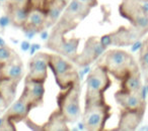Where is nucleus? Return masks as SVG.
Instances as JSON below:
<instances>
[{"label": "nucleus", "instance_id": "b1692460", "mask_svg": "<svg viewBox=\"0 0 148 131\" xmlns=\"http://www.w3.org/2000/svg\"><path fill=\"white\" fill-rule=\"evenodd\" d=\"M140 63L142 68H148V38L143 43L140 49Z\"/></svg>", "mask_w": 148, "mask_h": 131}, {"label": "nucleus", "instance_id": "aec40b11", "mask_svg": "<svg viewBox=\"0 0 148 131\" xmlns=\"http://www.w3.org/2000/svg\"><path fill=\"white\" fill-rule=\"evenodd\" d=\"M17 85H18V82L16 81L0 77V95L4 99L7 105L11 104L14 101Z\"/></svg>", "mask_w": 148, "mask_h": 131}, {"label": "nucleus", "instance_id": "20e7f679", "mask_svg": "<svg viewBox=\"0 0 148 131\" xmlns=\"http://www.w3.org/2000/svg\"><path fill=\"white\" fill-rule=\"evenodd\" d=\"M80 82L72 85L57 95L58 110L62 113L68 123H73L80 117Z\"/></svg>", "mask_w": 148, "mask_h": 131}, {"label": "nucleus", "instance_id": "f8f14e48", "mask_svg": "<svg viewBox=\"0 0 148 131\" xmlns=\"http://www.w3.org/2000/svg\"><path fill=\"white\" fill-rule=\"evenodd\" d=\"M115 99L122 109L145 111L146 102L141 92H123L119 90L115 93Z\"/></svg>", "mask_w": 148, "mask_h": 131}, {"label": "nucleus", "instance_id": "5701e85b", "mask_svg": "<svg viewBox=\"0 0 148 131\" xmlns=\"http://www.w3.org/2000/svg\"><path fill=\"white\" fill-rule=\"evenodd\" d=\"M16 57L17 53L12 49L8 47H0V63H7Z\"/></svg>", "mask_w": 148, "mask_h": 131}, {"label": "nucleus", "instance_id": "dca6fc26", "mask_svg": "<svg viewBox=\"0 0 148 131\" xmlns=\"http://www.w3.org/2000/svg\"><path fill=\"white\" fill-rule=\"evenodd\" d=\"M23 73H25L23 63L18 55L7 63H0V77L1 78L11 79L19 83L23 77Z\"/></svg>", "mask_w": 148, "mask_h": 131}, {"label": "nucleus", "instance_id": "7ed1b4c3", "mask_svg": "<svg viewBox=\"0 0 148 131\" xmlns=\"http://www.w3.org/2000/svg\"><path fill=\"white\" fill-rule=\"evenodd\" d=\"M69 32L67 28L62 27L58 24H54L52 32L47 41V47L55 53L66 57L69 61H74L78 55V45L80 38L71 37L67 38L66 34Z\"/></svg>", "mask_w": 148, "mask_h": 131}, {"label": "nucleus", "instance_id": "412c9836", "mask_svg": "<svg viewBox=\"0 0 148 131\" xmlns=\"http://www.w3.org/2000/svg\"><path fill=\"white\" fill-rule=\"evenodd\" d=\"M120 90L123 92H141L142 81L139 70H136L121 81Z\"/></svg>", "mask_w": 148, "mask_h": 131}, {"label": "nucleus", "instance_id": "ddd939ff", "mask_svg": "<svg viewBox=\"0 0 148 131\" xmlns=\"http://www.w3.org/2000/svg\"><path fill=\"white\" fill-rule=\"evenodd\" d=\"M32 109L33 108L29 103L23 96H21L15 102L10 105V107L4 113V116L13 123H18L25 121L29 117Z\"/></svg>", "mask_w": 148, "mask_h": 131}, {"label": "nucleus", "instance_id": "4be33fe9", "mask_svg": "<svg viewBox=\"0 0 148 131\" xmlns=\"http://www.w3.org/2000/svg\"><path fill=\"white\" fill-rule=\"evenodd\" d=\"M64 7L61 5L57 4V3L53 2V1H50V4L48 6L47 10V22H46V26L50 27V26H54L56 22L60 19L61 17V13L64 10Z\"/></svg>", "mask_w": 148, "mask_h": 131}, {"label": "nucleus", "instance_id": "f3484780", "mask_svg": "<svg viewBox=\"0 0 148 131\" xmlns=\"http://www.w3.org/2000/svg\"><path fill=\"white\" fill-rule=\"evenodd\" d=\"M145 111H133L122 109L120 120L116 130H134L142 121Z\"/></svg>", "mask_w": 148, "mask_h": 131}, {"label": "nucleus", "instance_id": "bb28decb", "mask_svg": "<svg viewBox=\"0 0 148 131\" xmlns=\"http://www.w3.org/2000/svg\"><path fill=\"white\" fill-rule=\"evenodd\" d=\"M79 1L82 2L83 4L89 6L90 8H92V7H95L97 5V0H79Z\"/></svg>", "mask_w": 148, "mask_h": 131}, {"label": "nucleus", "instance_id": "39448f33", "mask_svg": "<svg viewBox=\"0 0 148 131\" xmlns=\"http://www.w3.org/2000/svg\"><path fill=\"white\" fill-rule=\"evenodd\" d=\"M70 61L58 53H49V68L60 90L80 82L78 72Z\"/></svg>", "mask_w": 148, "mask_h": 131}, {"label": "nucleus", "instance_id": "6e6552de", "mask_svg": "<svg viewBox=\"0 0 148 131\" xmlns=\"http://www.w3.org/2000/svg\"><path fill=\"white\" fill-rule=\"evenodd\" d=\"M107 47L101 43V39L95 36L88 37V39L85 41L82 51L77 55L76 59H74L73 63L80 67H86V66L97 61L103 55Z\"/></svg>", "mask_w": 148, "mask_h": 131}, {"label": "nucleus", "instance_id": "f03ea898", "mask_svg": "<svg viewBox=\"0 0 148 131\" xmlns=\"http://www.w3.org/2000/svg\"><path fill=\"white\" fill-rule=\"evenodd\" d=\"M112 108L105 96L85 98L82 121L85 129L89 131H101L112 115Z\"/></svg>", "mask_w": 148, "mask_h": 131}, {"label": "nucleus", "instance_id": "cd10ccee", "mask_svg": "<svg viewBox=\"0 0 148 131\" xmlns=\"http://www.w3.org/2000/svg\"><path fill=\"white\" fill-rule=\"evenodd\" d=\"M52 1H53V2H55V3H57V4L61 5V6H63L64 8H65L66 5L70 2V0H52Z\"/></svg>", "mask_w": 148, "mask_h": 131}, {"label": "nucleus", "instance_id": "423d86ee", "mask_svg": "<svg viewBox=\"0 0 148 131\" xmlns=\"http://www.w3.org/2000/svg\"><path fill=\"white\" fill-rule=\"evenodd\" d=\"M120 14L131 22L142 35L148 31V14L138 0H123L120 5Z\"/></svg>", "mask_w": 148, "mask_h": 131}, {"label": "nucleus", "instance_id": "a211bd4d", "mask_svg": "<svg viewBox=\"0 0 148 131\" xmlns=\"http://www.w3.org/2000/svg\"><path fill=\"white\" fill-rule=\"evenodd\" d=\"M67 121L59 110H54L51 113L48 121L43 125H38L37 130L42 131H68Z\"/></svg>", "mask_w": 148, "mask_h": 131}, {"label": "nucleus", "instance_id": "2eb2a0df", "mask_svg": "<svg viewBox=\"0 0 148 131\" xmlns=\"http://www.w3.org/2000/svg\"><path fill=\"white\" fill-rule=\"evenodd\" d=\"M47 12L41 8H29L27 18L23 28L25 30L40 32L43 29L47 28Z\"/></svg>", "mask_w": 148, "mask_h": 131}, {"label": "nucleus", "instance_id": "393cba45", "mask_svg": "<svg viewBox=\"0 0 148 131\" xmlns=\"http://www.w3.org/2000/svg\"><path fill=\"white\" fill-rule=\"evenodd\" d=\"M16 130L15 128V123L10 121L8 118L3 115L0 117V131H14Z\"/></svg>", "mask_w": 148, "mask_h": 131}, {"label": "nucleus", "instance_id": "9b49d317", "mask_svg": "<svg viewBox=\"0 0 148 131\" xmlns=\"http://www.w3.org/2000/svg\"><path fill=\"white\" fill-rule=\"evenodd\" d=\"M48 68H49V53H38L29 61V74L27 77L45 83L48 78Z\"/></svg>", "mask_w": 148, "mask_h": 131}, {"label": "nucleus", "instance_id": "1a4fd4ad", "mask_svg": "<svg viewBox=\"0 0 148 131\" xmlns=\"http://www.w3.org/2000/svg\"><path fill=\"white\" fill-rule=\"evenodd\" d=\"M142 34L135 28H126V27H120L118 30L111 32L107 35H103L101 38V41L106 47L111 45H128L133 43L136 39H138Z\"/></svg>", "mask_w": 148, "mask_h": 131}, {"label": "nucleus", "instance_id": "0eeeda50", "mask_svg": "<svg viewBox=\"0 0 148 131\" xmlns=\"http://www.w3.org/2000/svg\"><path fill=\"white\" fill-rule=\"evenodd\" d=\"M112 80L110 74L103 68L97 65L86 78L85 98L105 96V93L111 87Z\"/></svg>", "mask_w": 148, "mask_h": 131}, {"label": "nucleus", "instance_id": "9d476101", "mask_svg": "<svg viewBox=\"0 0 148 131\" xmlns=\"http://www.w3.org/2000/svg\"><path fill=\"white\" fill-rule=\"evenodd\" d=\"M44 84L45 83L25 77V87H23V91L21 96H23L29 103L33 109L43 105L44 95H45Z\"/></svg>", "mask_w": 148, "mask_h": 131}, {"label": "nucleus", "instance_id": "f257e3e1", "mask_svg": "<svg viewBox=\"0 0 148 131\" xmlns=\"http://www.w3.org/2000/svg\"><path fill=\"white\" fill-rule=\"evenodd\" d=\"M97 65L103 68L110 76H113L120 82L132 72L139 70L138 63L131 53L117 49L103 53Z\"/></svg>", "mask_w": 148, "mask_h": 131}, {"label": "nucleus", "instance_id": "4468645a", "mask_svg": "<svg viewBox=\"0 0 148 131\" xmlns=\"http://www.w3.org/2000/svg\"><path fill=\"white\" fill-rule=\"evenodd\" d=\"M90 10V7L83 4L79 0H70V2L66 5L64 9V13L62 14V16L79 24L89 14Z\"/></svg>", "mask_w": 148, "mask_h": 131}, {"label": "nucleus", "instance_id": "6ab92c4d", "mask_svg": "<svg viewBox=\"0 0 148 131\" xmlns=\"http://www.w3.org/2000/svg\"><path fill=\"white\" fill-rule=\"evenodd\" d=\"M29 7L18 6V5L7 3V15L9 20L16 27H23L29 14Z\"/></svg>", "mask_w": 148, "mask_h": 131}, {"label": "nucleus", "instance_id": "c85d7f7f", "mask_svg": "<svg viewBox=\"0 0 148 131\" xmlns=\"http://www.w3.org/2000/svg\"><path fill=\"white\" fill-rule=\"evenodd\" d=\"M6 106H7V104L5 103L4 99H3L2 97H1V95H0V111L6 108Z\"/></svg>", "mask_w": 148, "mask_h": 131}, {"label": "nucleus", "instance_id": "a878e982", "mask_svg": "<svg viewBox=\"0 0 148 131\" xmlns=\"http://www.w3.org/2000/svg\"><path fill=\"white\" fill-rule=\"evenodd\" d=\"M29 1L31 0H8V3L18 5V6L29 7Z\"/></svg>", "mask_w": 148, "mask_h": 131}]
</instances>
